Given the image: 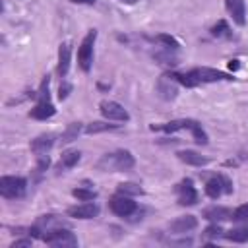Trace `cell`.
Wrapping results in <instances>:
<instances>
[{
  "instance_id": "cell-20",
  "label": "cell",
  "mask_w": 248,
  "mask_h": 248,
  "mask_svg": "<svg viewBox=\"0 0 248 248\" xmlns=\"http://www.w3.org/2000/svg\"><path fill=\"white\" fill-rule=\"evenodd\" d=\"M178 159H180L182 163H186V165H192V167H203V165L209 163L207 157H203V155H200V153H196V151H190V149L178 151Z\"/></svg>"
},
{
  "instance_id": "cell-24",
  "label": "cell",
  "mask_w": 248,
  "mask_h": 248,
  "mask_svg": "<svg viewBox=\"0 0 248 248\" xmlns=\"http://www.w3.org/2000/svg\"><path fill=\"white\" fill-rule=\"evenodd\" d=\"M118 194H124V196H141L143 194V188L136 182H122L118 184Z\"/></svg>"
},
{
  "instance_id": "cell-15",
  "label": "cell",
  "mask_w": 248,
  "mask_h": 248,
  "mask_svg": "<svg viewBox=\"0 0 248 248\" xmlns=\"http://www.w3.org/2000/svg\"><path fill=\"white\" fill-rule=\"evenodd\" d=\"M227 12L231 14L232 21L236 25H244L246 23V8H244V0H225Z\"/></svg>"
},
{
  "instance_id": "cell-19",
  "label": "cell",
  "mask_w": 248,
  "mask_h": 248,
  "mask_svg": "<svg viewBox=\"0 0 248 248\" xmlns=\"http://www.w3.org/2000/svg\"><path fill=\"white\" fill-rule=\"evenodd\" d=\"M54 112H56L54 105H52L50 101H46V103H37V105L29 110V116H31V118H37V120H46V118L54 116Z\"/></svg>"
},
{
  "instance_id": "cell-29",
  "label": "cell",
  "mask_w": 248,
  "mask_h": 248,
  "mask_svg": "<svg viewBox=\"0 0 248 248\" xmlns=\"http://www.w3.org/2000/svg\"><path fill=\"white\" fill-rule=\"evenodd\" d=\"M157 41L159 43H163L165 45V48H169V50H176L180 45H178V41L174 39V37H170V35H157Z\"/></svg>"
},
{
  "instance_id": "cell-18",
  "label": "cell",
  "mask_w": 248,
  "mask_h": 248,
  "mask_svg": "<svg viewBox=\"0 0 248 248\" xmlns=\"http://www.w3.org/2000/svg\"><path fill=\"white\" fill-rule=\"evenodd\" d=\"M79 159H81V153L78 149H66L60 155V161L56 165V170H68V169L76 167L79 163Z\"/></svg>"
},
{
  "instance_id": "cell-32",
  "label": "cell",
  "mask_w": 248,
  "mask_h": 248,
  "mask_svg": "<svg viewBox=\"0 0 248 248\" xmlns=\"http://www.w3.org/2000/svg\"><path fill=\"white\" fill-rule=\"evenodd\" d=\"M48 165H50L48 155H37V172H45Z\"/></svg>"
},
{
  "instance_id": "cell-25",
  "label": "cell",
  "mask_w": 248,
  "mask_h": 248,
  "mask_svg": "<svg viewBox=\"0 0 248 248\" xmlns=\"http://www.w3.org/2000/svg\"><path fill=\"white\" fill-rule=\"evenodd\" d=\"M116 124H108V122H91L85 126V134H99V132H108V130H116Z\"/></svg>"
},
{
  "instance_id": "cell-31",
  "label": "cell",
  "mask_w": 248,
  "mask_h": 248,
  "mask_svg": "<svg viewBox=\"0 0 248 248\" xmlns=\"http://www.w3.org/2000/svg\"><path fill=\"white\" fill-rule=\"evenodd\" d=\"M203 236L207 238H217V236H223V229L219 225H209L205 231H203Z\"/></svg>"
},
{
  "instance_id": "cell-27",
  "label": "cell",
  "mask_w": 248,
  "mask_h": 248,
  "mask_svg": "<svg viewBox=\"0 0 248 248\" xmlns=\"http://www.w3.org/2000/svg\"><path fill=\"white\" fill-rule=\"evenodd\" d=\"M74 198H78L79 202H93L97 198V192L95 190H89V188H74L72 190Z\"/></svg>"
},
{
  "instance_id": "cell-11",
  "label": "cell",
  "mask_w": 248,
  "mask_h": 248,
  "mask_svg": "<svg viewBox=\"0 0 248 248\" xmlns=\"http://www.w3.org/2000/svg\"><path fill=\"white\" fill-rule=\"evenodd\" d=\"M68 215L70 217H76V219H93L99 215V205L93 203V202H83L79 205H74L68 209Z\"/></svg>"
},
{
  "instance_id": "cell-33",
  "label": "cell",
  "mask_w": 248,
  "mask_h": 248,
  "mask_svg": "<svg viewBox=\"0 0 248 248\" xmlns=\"http://www.w3.org/2000/svg\"><path fill=\"white\" fill-rule=\"evenodd\" d=\"M70 91H72V85H70V83H62L60 89H58V99L64 101V99L70 95Z\"/></svg>"
},
{
  "instance_id": "cell-2",
  "label": "cell",
  "mask_w": 248,
  "mask_h": 248,
  "mask_svg": "<svg viewBox=\"0 0 248 248\" xmlns=\"http://www.w3.org/2000/svg\"><path fill=\"white\" fill-rule=\"evenodd\" d=\"M27 180L23 176H2L0 178V194L6 200H16L25 194Z\"/></svg>"
},
{
  "instance_id": "cell-1",
  "label": "cell",
  "mask_w": 248,
  "mask_h": 248,
  "mask_svg": "<svg viewBox=\"0 0 248 248\" xmlns=\"http://www.w3.org/2000/svg\"><path fill=\"white\" fill-rule=\"evenodd\" d=\"M134 165H136L134 155L128 149H118L103 155L97 163V169L105 172H122V170H130Z\"/></svg>"
},
{
  "instance_id": "cell-12",
  "label": "cell",
  "mask_w": 248,
  "mask_h": 248,
  "mask_svg": "<svg viewBox=\"0 0 248 248\" xmlns=\"http://www.w3.org/2000/svg\"><path fill=\"white\" fill-rule=\"evenodd\" d=\"M70 60H72V45L70 43H60V46H58V66H56V72H58L60 78L68 76Z\"/></svg>"
},
{
  "instance_id": "cell-36",
  "label": "cell",
  "mask_w": 248,
  "mask_h": 248,
  "mask_svg": "<svg viewBox=\"0 0 248 248\" xmlns=\"http://www.w3.org/2000/svg\"><path fill=\"white\" fill-rule=\"evenodd\" d=\"M229 66H231V68H234V70H236V68H238V60H231V62H229Z\"/></svg>"
},
{
  "instance_id": "cell-37",
  "label": "cell",
  "mask_w": 248,
  "mask_h": 248,
  "mask_svg": "<svg viewBox=\"0 0 248 248\" xmlns=\"http://www.w3.org/2000/svg\"><path fill=\"white\" fill-rule=\"evenodd\" d=\"M120 2H124V4H136L138 0H120Z\"/></svg>"
},
{
  "instance_id": "cell-14",
  "label": "cell",
  "mask_w": 248,
  "mask_h": 248,
  "mask_svg": "<svg viewBox=\"0 0 248 248\" xmlns=\"http://www.w3.org/2000/svg\"><path fill=\"white\" fill-rule=\"evenodd\" d=\"M232 209H229V207H223V205H213V207H207V209H203L202 211V215H203V219H207V221H215V223H221V221H229V219H232Z\"/></svg>"
},
{
  "instance_id": "cell-8",
  "label": "cell",
  "mask_w": 248,
  "mask_h": 248,
  "mask_svg": "<svg viewBox=\"0 0 248 248\" xmlns=\"http://www.w3.org/2000/svg\"><path fill=\"white\" fill-rule=\"evenodd\" d=\"M108 205H110V211L114 215H118V217H128V215H132L138 209L136 202H132V198L130 196H124V194L112 196L110 202H108Z\"/></svg>"
},
{
  "instance_id": "cell-22",
  "label": "cell",
  "mask_w": 248,
  "mask_h": 248,
  "mask_svg": "<svg viewBox=\"0 0 248 248\" xmlns=\"http://www.w3.org/2000/svg\"><path fill=\"white\" fill-rule=\"evenodd\" d=\"M79 132H81V124H79V122H72V124H68V128L62 132L60 141H62V143H70V141H74V140L79 136Z\"/></svg>"
},
{
  "instance_id": "cell-26",
  "label": "cell",
  "mask_w": 248,
  "mask_h": 248,
  "mask_svg": "<svg viewBox=\"0 0 248 248\" xmlns=\"http://www.w3.org/2000/svg\"><path fill=\"white\" fill-rule=\"evenodd\" d=\"M48 85H50V76H45L43 81H41V85H39V91H37V99H39V103H46V101H50Z\"/></svg>"
},
{
  "instance_id": "cell-21",
  "label": "cell",
  "mask_w": 248,
  "mask_h": 248,
  "mask_svg": "<svg viewBox=\"0 0 248 248\" xmlns=\"http://www.w3.org/2000/svg\"><path fill=\"white\" fill-rule=\"evenodd\" d=\"M223 236L232 242H248V227H238L231 231H223Z\"/></svg>"
},
{
  "instance_id": "cell-23",
  "label": "cell",
  "mask_w": 248,
  "mask_h": 248,
  "mask_svg": "<svg viewBox=\"0 0 248 248\" xmlns=\"http://www.w3.org/2000/svg\"><path fill=\"white\" fill-rule=\"evenodd\" d=\"M188 130L192 132V136H194V141H196V143H200V145H205V143H207V134L203 132V128H202V124H200L198 120H192Z\"/></svg>"
},
{
  "instance_id": "cell-28",
  "label": "cell",
  "mask_w": 248,
  "mask_h": 248,
  "mask_svg": "<svg viewBox=\"0 0 248 248\" xmlns=\"http://www.w3.org/2000/svg\"><path fill=\"white\" fill-rule=\"evenodd\" d=\"M209 31L213 37H231V29H229V23L225 19H219Z\"/></svg>"
},
{
  "instance_id": "cell-5",
  "label": "cell",
  "mask_w": 248,
  "mask_h": 248,
  "mask_svg": "<svg viewBox=\"0 0 248 248\" xmlns=\"http://www.w3.org/2000/svg\"><path fill=\"white\" fill-rule=\"evenodd\" d=\"M231 192H232V182L225 174H217L205 182V194L211 200H217L221 194H231Z\"/></svg>"
},
{
  "instance_id": "cell-13",
  "label": "cell",
  "mask_w": 248,
  "mask_h": 248,
  "mask_svg": "<svg viewBox=\"0 0 248 248\" xmlns=\"http://www.w3.org/2000/svg\"><path fill=\"white\" fill-rule=\"evenodd\" d=\"M198 227V219L194 215H182V217H176L174 221H170L169 229L174 232V234H186L190 231H194Z\"/></svg>"
},
{
  "instance_id": "cell-7",
  "label": "cell",
  "mask_w": 248,
  "mask_h": 248,
  "mask_svg": "<svg viewBox=\"0 0 248 248\" xmlns=\"http://www.w3.org/2000/svg\"><path fill=\"white\" fill-rule=\"evenodd\" d=\"M192 74H194V78H196L200 83L231 81V79H234V78H232L231 74H227V72H221V70H215V68H205V66H202V68H194Z\"/></svg>"
},
{
  "instance_id": "cell-16",
  "label": "cell",
  "mask_w": 248,
  "mask_h": 248,
  "mask_svg": "<svg viewBox=\"0 0 248 248\" xmlns=\"http://www.w3.org/2000/svg\"><path fill=\"white\" fill-rule=\"evenodd\" d=\"M52 145H54V136L52 134H41L31 141V151L35 155H46Z\"/></svg>"
},
{
  "instance_id": "cell-6",
  "label": "cell",
  "mask_w": 248,
  "mask_h": 248,
  "mask_svg": "<svg viewBox=\"0 0 248 248\" xmlns=\"http://www.w3.org/2000/svg\"><path fill=\"white\" fill-rule=\"evenodd\" d=\"M99 110L107 120H118V122H128L130 120L128 110L116 101H101L99 103Z\"/></svg>"
},
{
  "instance_id": "cell-4",
  "label": "cell",
  "mask_w": 248,
  "mask_h": 248,
  "mask_svg": "<svg viewBox=\"0 0 248 248\" xmlns=\"http://www.w3.org/2000/svg\"><path fill=\"white\" fill-rule=\"evenodd\" d=\"M95 39H97V31L91 29V31L83 37V41H81V45H79V48H78V64H79V68H81L83 72H89V68H91Z\"/></svg>"
},
{
  "instance_id": "cell-35",
  "label": "cell",
  "mask_w": 248,
  "mask_h": 248,
  "mask_svg": "<svg viewBox=\"0 0 248 248\" xmlns=\"http://www.w3.org/2000/svg\"><path fill=\"white\" fill-rule=\"evenodd\" d=\"M70 2H74V4H95V0H70Z\"/></svg>"
},
{
  "instance_id": "cell-10",
  "label": "cell",
  "mask_w": 248,
  "mask_h": 248,
  "mask_svg": "<svg viewBox=\"0 0 248 248\" xmlns=\"http://www.w3.org/2000/svg\"><path fill=\"white\" fill-rule=\"evenodd\" d=\"M174 190H176V198L180 205H194L198 202V192L190 178H184L182 182H178Z\"/></svg>"
},
{
  "instance_id": "cell-9",
  "label": "cell",
  "mask_w": 248,
  "mask_h": 248,
  "mask_svg": "<svg viewBox=\"0 0 248 248\" xmlns=\"http://www.w3.org/2000/svg\"><path fill=\"white\" fill-rule=\"evenodd\" d=\"M155 89H157V93H159V97H161V99L170 101V99H174V97H176V93H178V81H176V79L172 78V74L169 72V74L159 76Z\"/></svg>"
},
{
  "instance_id": "cell-17",
  "label": "cell",
  "mask_w": 248,
  "mask_h": 248,
  "mask_svg": "<svg viewBox=\"0 0 248 248\" xmlns=\"http://www.w3.org/2000/svg\"><path fill=\"white\" fill-rule=\"evenodd\" d=\"M190 122H192V118H180V120H170V122H165V124H151V130L172 134V132H178V130H188Z\"/></svg>"
},
{
  "instance_id": "cell-30",
  "label": "cell",
  "mask_w": 248,
  "mask_h": 248,
  "mask_svg": "<svg viewBox=\"0 0 248 248\" xmlns=\"http://www.w3.org/2000/svg\"><path fill=\"white\" fill-rule=\"evenodd\" d=\"M155 60H159L161 64H167V66H174L176 64V58L170 52H157L155 54Z\"/></svg>"
},
{
  "instance_id": "cell-3",
  "label": "cell",
  "mask_w": 248,
  "mask_h": 248,
  "mask_svg": "<svg viewBox=\"0 0 248 248\" xmlns=\"http://www.w3.org/2000/svg\"><path fill=\"white\" fill-rule=\"evenodd\" d=\"M43 240H45L46 244H50V246H56V248L78 246L76 234H74L70 229H62V227H56V229L46 231V234H43Z\"/></svg>"
},
{
  "instance_id": "cell-34",
  "label": "cell",
  "mask_w": 248,
  "mask_h": 248,
  "mask_svg": "<svg viewBox=\"0 0 248 248\" xmlns=\"http://www.w3.org/2000/svg\"><path fill=\"white\" fill-rule=\"evenodd\" d=\"M25 246H31V238H19V240H14L10 248H25Z\"/></svg>"
}]
</instances>
